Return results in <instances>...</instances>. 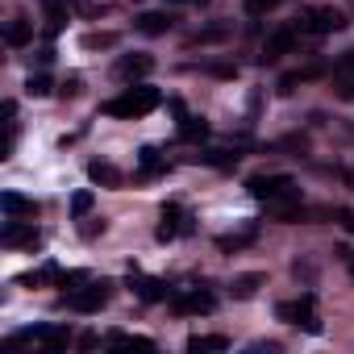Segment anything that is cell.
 <instances>
[{"label":"cell","mask_w":354,"mask_h":354,"mask_svg":"<svg viewBox=\"0 0 354 354\" xmlns=\"http://www.w3.org/2000/svg\"><path fill=\"white\" fill-rule=\"evenodd\" d=\"M225 38H234V21H213V26H201L188 38V46H209V42H225Z\"/></svg>","instance_id":"14"},{"label":"cell","mask_w":354,"mask_h":354,"mask_svg":"<svg viewBox=\"0 0 354 354\" xmlns=\"http://www.w3.org/2000/svg\"><path fill=\"white\" fill-rule=\"evenodd\" d=\"M205 133H209L205 117H184V121H180V138H184V142H196V138H205Z\"/></svg>","instance_id":"26"},{"label":"cell","mask_w":354,"mask_h":354,"mask_svg":"<svg viewBox=\"0 0 354 354\" xmlns=\"http://www.w3.org/2000/svg\"><path fill=\"white\" fill-rule=\"evenodd\" d=\"M275 317H279V321H292V325H304L308 333H321V317H317V296H313V292H304L300 300L275 304Z\"/></svg>","instance_id":"4"},{"label":"cell","mask_w":354,"mask_h":354,"mask_svg":"<svg viewBox=\"0 0 354 354\" xmlns=\"http://www.w3.org/2000/svg\"><path fill=\"white\" fill-rule=\"evenodd\" d=\"M333 88H337V96L354 100V50H346V55L333 63Z\"/></svg>","instance_id":"12"},{"label":"cell","mask_w":354,"mask_h":354,"mask_svg":"<svg viewBox=\"0 0 354 354\" xmlns=\"http://www.w3.org/2000/svg\"><path fill=\"white\" fill-rule=\"evenodd\" d=\"M180 234H192V213L180 209V205H167L162 209V225H158V242H171Z\"/></svg>","instance_id":"9"},{"label":"cell","mask_w":354,"mask_h":354,"mask_svg":"<svg viewBox=\"0 0 354 354\" xmlns=\"http://www.w3.org/2000/svg\"><path fill=\"white\" fill-rule=\"evenodd\" d=\"M254 238H259V221H246L242 230H234V234H221V238H217V246L230 254V250H242V246H250Z\"/></svg>","instance_id":"16"},{"label":"cell","mask_w":354,"mask_h":354,"mask_svg":"<svg viewBox=\"0 0 354 354\" xmlns=\"http://www.w3.org/2000/svg\"><path fill=\"white\" fill-rule=\"evenodd\" d=\"M346 5H350V9H354V0H346Z\"/></svg>","instance_id":"36"},{"label":"cell","mask_w":354,"mask_h":354,"mask_svg":"<svg viewBox=\"0 0 354 354\" xmlns=\"http://www.w3.org/2000/svg\"><path fill=\"white\" fill-rule=\"evenodd\" d=\"M109 296H113V279H84V288H71L67 292V308L96 313V308L109 304Z\"/></svg>","instance_id":"3"},{"label":"cell","mask_w":354,"mask_h":354,"mask_svg":"<svg viewBox=\"0 0 354 354\" xmlns=\"http://www.w3.org/2000/svg\"><path fill=\"white\" fill-rule=\"evenodd\" d=\"M80 346H84V350H96V346H100V337H96V333H84V337H80Z\"/></svg>","instance_id":"34"},{"label":"cell","mask_w":354,"mask_h":354,"mask_svg":"<svg viewBox=\"0 0 354 354\" xmlns=\"http://www.w3.org/2000/svg\"><path fill=\"white\" fill-rule=\"evenodd\" d=\"M246 5H250V13H267V9L279 5V0H246Z\"/></svg>","instance_id":"32"},{"label":"cell","mask_w":354,"mask_h":354,"mask_svg":"<svg viewBox=\"0 0 354 354\" xmlns=\"http://www.w3.org/2000/svg\"><path fill=\"white\" fill-rule=\"evenodd\" d=\"M154 71V59L150 55H121L117 63H113V75L121 80V84H133V80H146Z\"/></svg>","instance_id":"10"},{"label":"cell","mask_w":354,"mask_h":354,"mask_svg":"<svg viewBox=\"0 0 354 354\" xmlns=\"http://www.w3.org/2000/svg\"><path fill=\"white\" fill-rule=\"evenodd\" d=\"M138 162H142V175H158V171H167V162L158 158L154 146H142V150H138Z\"/></svg>","instance_id":"24"},{"label":"cell","mask_w":354,"mask_h":354,"mask_svg":"<svg viewBox=\"0 0 354 354\" xmlns=\"http://www.w3.org/2000/svg\"><path fill=\"white\" fill-rule=\"evenodd\" d=\"M0 242H5V246H38L42 234L34 230V217H30V221L9 217V225H5V234H0Z\"/></svg>","instance_id":"11"},{"label":"cell","mask_w":354,"mask_h":354,"mask_svg":"<svg viewBox=\"0 0 354 354\" xmlns=\"http://www.w3.org/2000/svg\"><path fill=\"white\" fill-rule=\"evenodd\" d=\"M104 342H109V346H121V350H158V346H154V337H142V333H121V329H113Z\"/></svg>","instance_id":"20"},{"label":"cell","mask_w":354,"mask_h":354,"mask_svg":"<svg viewBox=\"0 0 354 354\" xmlns=\"http://www.w3.org/2000/svg\"><path fill=\"white\" fill-rule=\"evenodd\" d=\"M71 213H75V217H88V213H92V192H75V196H71Z\"/></svg>","instance_id":"31"},{"label":"cell","mask_w":354,"mask_h":354,"mask_svg":"<svg viewBox=\"0 0 354 354\" xmlns=\"http://www.w3.org/2000/svg\"><path fill=\"white\" fill-rule=\"evenodd\" d=\"M304 38V30L300 26H279V30H271L267 34V42H263V63H279L283 55H292L296 50V42Z\"/></svg>","instance_id":"6"},{"label":"cell","mask_w":354,"mask_h":354,"mask_svg":"<svg viewBox=\"0 0 354 354\" xmlns=\"http://www.w3.org/2000/svg\"><path fill=\"white\" fill-rule=\"evenodd\" d=\"M296 26L308 34V38H325V34H337V30H346V13L342 9H308V13H300L296 17Z\"/></svg>","instance_id":"5"},{"label":"cell","mask_w":354,"mask_h":354,"mask_svg":"<svg viewBox=\"0 0 354 354\" xmlns=\"http://www.w3.org/2000/svg\"><path fill=\"white\" fill-rule=\"evenodd\" d=\"M26 92H30V96H50V75H42V71L30 75V80H26Z\"/></svg>","instance_id":"27"},{"label":"cell","mask_w":354,"mask_h":354,"mask_svg":"<svg viewBox=\"0 0 354 354\" xmlns=\"http://www.w3.org/2000/svg\"><path fill=\"white\" fill-rule=\"evenodd\" d=\"M71 9H88V0H71Z\"/></svg>","instance_id":"35"},{"label":"cell","mask_w":354,"mask_h":354,"mask_svg":"<svg viewBox=\"0 0 354 354\" xmlns=\"http://www.w3.org/2000/svg\"><path fill=\"white\" fill-rule=\"evenodd\" d=\"M246 188L254 201H267V205H296L300 201V184L292 175H250Z\"/></svg>","instance_id":"1"},{"label":"cell","mask_w":354,"mask_h":354,"mask_svg":"<svg viewBox=\"0 0 354 354\" xmlns=\"http://www.w3.org/2000/svg\"><path fill=\"white\" fill-rule=\"evenodd\" d=\"M188 350H192V354H213V350H230V337H225V333H196V337H188Z\"/></svg>","instance_id":"21"},{"label":"cell","mask_w":354,"mask_h":354,"mask_svg":"<svg viewBox=\"0 0 354 354\" xmlns=\"http://www.w3.org/2000/svg\"><path fill=\"white\" fill-rule=\"evenodd\" d=\"M321 75V67H304V71H292V75H283L279 80V92L288 96V92H296V84H304V80H317Z\"/></svg>","instance_id":"25"},{"label":"cell","mask_w":354,"mask_h":354,"mask_svg":"<svg viewBox=\"0 0 354 354\" xmlns=\"http://www.w3.org/2000/svg\"><path fill=\"white\" fill-rule=\"evenodd\" d=\"M263 283H267V275H263V271H250V275H238V279L230 283V296H234V300H250V296H254V292H259Z\"/></svg>","instance_id":"18"},{"label":"cell","mask_w":354,"mask_h":354,"mask_svg":"<svg viewBox=\"0 0 354 354\" xmlns=\"http://www.w3.org/2000/svg\"><path fill=\"white\" fill-rule=\"evenodd\" d=\"M196 5H205V0H196Z\"/></svg>","instance_id":"37"},{"label":"cell","mask_w":354,"mask_h":354,"mask_svg":"<svg viewBox=\"0 0 354 354\" xmlns=\"http://www.w3.org/2000/svg\"><path fill=\"white\" fill-rule=\"evenodd\" d=\"M0 209H5L9 217H38V205L30 196H21V192H5L0 196Z\"/></svg>","instance_id":"17"},{"label":"cell","mask_w":354,"mask_h":354,"mask_svg":"<svg viewBox=\"0 0 354 354\" xmlns=\"http://www.w3.org/2000/svg\"><path fill=\"white\" fill-rule=\"evenodd\" d=\"M213 308H217V300L209 292H201V288L171 292V313H180V317H196V313H213Z\"/></svg>","instance_id":"8"},{"label":"cell","mask_w":354,"mask_h":354,"mask_svg":"<svg viewBox=\"0 0 354 354\" xmlns=\"http://www.w3.org/2000/svg\"><path fill=\"white\" fill-rule=\"evenodd\" d=\"M121 38L117 34H109V30H92V34H84V50H113Z\"/></svg>","instance_id":"23"},{"label":"cell","mask_w":354,"mask_h":354,"mask_svg":"<svg viewBox=\"0 0 354 354\" xmlns=\"http://www.w3.org/2000/svg\"><path fill=\"white\" fill-rule=\"evenodd\" d=\"M333 217H337V221H342V225L354 234V213H350V209H333Z\"/></svg>","instance_id":"33"},{"label":"cell","mask_w":354,"mask_h":354,"mask_svg":"<svg viewBox=\"0 0 354 354\" xmlns=\"http://www.w3.org/2000/svg\"><path fill=\"white\" fill-rule=\"evenodd\" d=\"M133 288H138V296H142L146 304H158V300H171V288H167L162 279H142V275H133Z\"/></svg>","instance_id":"19"},{"label":"cell","mask_w":354,"mask_h":354,"mask_svg":"<svg viewBox=\"0 0 354 354\" xmlns=\"http://www.w3.org/2000/svg\"><path fill=\"white\" fill-rule=\"evenodd\" d=\"M88 180H92V184H104V188H121V184H125V175H121L113 162L92 158V162H88Z\"/></svg>","instance_id":"13"},{"label":"cell","mask_w":354,"mask_h":354,"mask_svg":"<svg viewBox=\"0 0 354 354\" xmlns=\"http://www.w3.org/2000/svg\"><path fill=\"white\" fill-rule=\"evenodd\" d=\"M292 271H296V279H304V283H313V279H317V263H313V259H296V263H292Z\"/></svg>","instance_id":"29"},{"label":"cell","mask_w":354,"mask_h":354,"mask_svg":"<svg viewBox=\"0 0 354 354\" xmlns=\"http://www.w3.org/2000/svg\"><path fill=\"white\" fill-rule=\"evenodd\" d=\"M80 92H84V80H80V75H67V80H63V88H59V96H63V100H75Z\"/></svg>","instance_id":"30"},{"label":"cell","mask_w":354,"mask_h":354,"mask_svg":"<svg viewBox=\"0 0 354 354\" xmlns=\"http://www.w3.org/2000/svg\"><path fill=\"white\" fill-rule=\"evenodd\" d=\"M196 158H205V162H217V167H230V162H238L242 154H238V150H234V154H230V150H205V154H196Z\"/></svg>","instance_id":"28"},{"label":"cell","mask_w":354,"mask_h":354,"mask_svg":"<svg viewBox=\"0 0 354 354\" xmlns=\"http://www.w3.org/2000/svg\"><path fill=\"white\" fill-rule=\"evenodd\" d=\"M158 92L154 88H146V84H138V88H125L121 96H113L109 104H104V113L109 117H125V121H133V117H146V113H154L158 109Z\"/></svg>","instance_id":"2"},{"label":"cell","mask_w":354,"mask_h":354,"mask_svg":"<svg viewBox=\"0 0 354 354\" xmlns=\"http://www.w3.org/2000/svg\"><path fill=\"white\" fill-rule=\"evenodd\" d=\"M13 342H30V346H42L46 354H55V350H67V342H71V329H63V325H38V329H26V333H17Z\"/></svg>","instance_id":"7"},{"label":"cell","mask_w":354,"mask_h":354,"mask_svg":"<svg viewBox=\"0 0 354 354\" xmlns=\"http://www.w3.org/2000/svg\"><path fill=\"white\" fill-rule=\"evenodd\" d=\"M34 38V21H26V17H13L9 26H5V42L9 46H26Z\"/></svg>","instance_id":"22"},{"label":"cell","mask_w":354,"mask_h":354,"mask_svg":"<svg viewBox=\"0 0 354 354\" xmlns=\"http://www.w3.org/2000/svg\"><path fill=\"white\" fill-rule=\"evenodd\" d=\"M175 26V17L171 13H142L138 21H133V30L138 34H146V38H158V34H167Z\"/></svg>","instance_id":"15"}]
</instances>
